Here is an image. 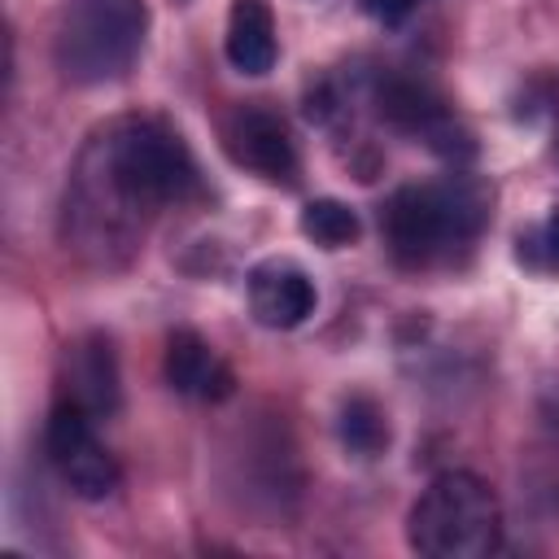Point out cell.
Masks as SVG:
<instances>
[{"label": "cell", "mask_w": 559, "mask_h": 559, "mask_svg": "<svg viewBox=\"0 0 559 559\" xmlns=\"http://www.w3.org/2000/svg\"><path fill=\"white\" fill-rule=\"evenodd\" d=\"M485 218H489L485 183L454 175L445 183H411L393 192V201L384 205V236L397 262L432 266L450 258L459 245L476 240Z\"/></svg>", "instance_id": "cell-1"}, {"label": "cell", "mask_w": 559, "mask_h": 559, "mask_svg": "<svg viewBox=\"0 0 559 559\" xmlns=\"http://www.w3.org/2000/svg\"><path fill=\"white\" fill-rule=\"evenodd\" d=\"M411 550L428 559H485L502 542V502L476 472H441L406 515Z\"/></svg>", "instance_id": "cell-2"}, {"label": "cell", "mask_w": 559, "mask_h": 559, "mask_svg": "<svg viewBox=\"0 0 559 559\" xmlns=\"http://www.w3.org/2000/svg\"><path fill=\"white\" fill-rule=\"evenodd\" d=\"M148 35L144 0H66L52 35L57 70L79 87L122 79Z\"/></svg>", "instance_id": "cell-3"}, {"label": "cell", "mask_w": 559, "mask_h": 559, "mask_svg": "<svg viewBox=\"0 0 559 559\" xmlns=\"http://www.w3.org/2000/svg\"><path fill=\"white\" fill-rule=\"evenodd\" d=\"M100 170L109 179V192L135 214L166 201H183L197 188V166L183 140L162 122H140V118L109 131Z\"/></svg>", "instance_id": "cell-4"}, {"label": "cell", "mask_w": 559, "mask_h": 559, "mask_svg": "<svg viewBox=\"0 0 559 559\" xmlns=\"http://www.w3.org/2000/svg\"><path fill=\"white\" fill-rule=\"evenodd\" d=\"M44 450H48L57 476L70 485V493H79L87 502L109 498L118 489V480H122L114 454L92 432V415L83 406H74L70 397L52 406L48 428H44Z\"/></svg>", "instance_id": "cell-5"}, {"label": "cell", "mask_w": 559, "mask_h": 559, "mask_svg": "<svg viewBox=\"0 0 559 559\" xmlns=\"http://www.w3.org/2000/svg\"><path fill=\"white\" fill-rule=\"evenodd\" d=\"M227 148L240 166H249L253 175L271 179V183H293L297 175V148L288 127L266 114V109H240L227 122Z\"/></svg>", "instance_id": "cell-6"}, {"label": "cell", "mask_w": 559, "mask_h": 559, "mask_svg": "<svg viewBox=\"0 0 559 559\" xmlns=\"http://www.w3.org/2000/svg\"><path fill=\"white\" fill-rule=\"evenodd\" d=\"M249 306H253V319L262 328L288 332L314 314V284L297 262L271 258V262L249 271Z\"/></svg>", "instance_id": "cell-7"}, {"label": "cell", "mask_w": 559, "mask_h": 559, "mask_svg": "<svg viewBox=\"0 0 559 559\" xmlns=\"http://www.w3.org/2000/svg\"><path fill=\"white\" fill-rule=\"evenodd\" d=\"M66 380H70V402L83 406L92 419L114 415L122 402V384H118V358H114L109 336L92 332L74 341L66 354Z\"/></svg>", "instance_id": "cell-8"}, {"label": "cell", "mask_w": 559, "mask_h": 559, "mask_svg": "<svg viewBox=\"0 0 559 559\" xmlns=\"http://www.w3.org/2000/svg\"><path fill=\"white\" fill-rule=\"evenodd\" d=\"M166 380H170L175 393H188V397H201V402H223L236 384L227 362L192 328H175L166 336Z\"/></svg>", "instance_id": "cell-9"}, {"label": "cell", "mask_w": 559, "mask_h": 559, "mask_svg": "<svg viewBox=\"0 0 559 559\" xmlns=\"http://www.w3.org/2000/svg\"><path fill=\"white\" fill-rule=\"evenodd\" d=\"M223 52L240 74H266L275 66V17L266 0H231Z\"/></svg>", "instance_id": "cell-10"}, {"label": "cell", "mask_w": 559, "mask_h": 559, "mask_svg": "<svg viewBox=\"0 0 559 559\" xmlns=\"http://www.w3.org/2000/svg\"><path fill=\"white\" fill-rule=\"evenodd\" d=\"M336 432H341V441H345L354 454H362V459H371V454H380V450L389 445L384 411H380L371 397H349V402L341 406Z\"/></svg>", "instance_id": "cell-11"}, {"label": "cell", "mask_w": 559, "mask_h": 559, "mask_svg": "<svg viewBox=\"0 0 559 559\" xmlns=\"http://www.w3.org/2000/svg\"><path fill=\"white\" fill-rule=\"evenodd\" d=\"M301 231L323 249H345L358 240V214L336 197H319L301 210Z\"/></svg>", "instance_id": "cell-12"}, {"label": "cell", "mask_w": 559, "mask_h": 559, "mask_svg": "<svg viewBox=\"0 0 559 559\" xmlns=\"http://www.w3.org/2000/svg\"><path fill=\"white\" fill-rule=\"evenodd\" d=\"M415 4H419V0H362V9H367L376 22H384V26H393V22L411 17V13H415Z\"/></svg>", "instance_id": "cell-13"}, {"label": "cell", "mask_w": 559, "mask_h": 559, "mask_svg": "<svg viewBox=\"0 0 559 559\" xmlns=\"http://www.w3.org/2000/svg\"><path fill=\"white\" fill-rule=\"evenodd\" d=\"M542 240H546V253L559 262V210L546 218V236H542Z\"/></svg>", "instance_id": "cell-14"}]
</instances>
